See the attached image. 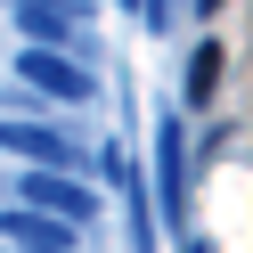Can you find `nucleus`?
<instances>
[{
    "mask_svg": "<svg viewBox=\"0 0 253 253\" xmlns=\"http://www.w3.org/2000/svg\"><path fill=\"white\" fill-rule=\"evenodd\" d=\"M17 90H25L33 106H74V98H98L90 66H74V57H57V49H17Z\"/></svg>",
    "mask_w": 253,
    "mask_h": 253,
    "instance_id": "f257e3e1",
    "label": "nucleus"
},
{
    "mask_svg": "<svg viewBox=\"0 0 253 253\" xmlns=\"http://www.w3.org/2000/svg\"><path fill=\"white\" fill-rule=\"evenodd\" d=\"M220 82H229V49L220 41H196L188 49V74H180V98L188 106H220Z\"/></svg>",
    "mask_w": 253,
    "mask_h": 253,
    "instance_id": "f03ea898",
    "label": "nucleus"
},
{
    "mask_svg": "<svg viewBox=\"0 0 253 253\" xmlns=\"http://www.w3.org/2000/svg\"><path fill=\"white\" fill-rule=\"evenodd\" d=\"M74 17H82V0H17V25L33 33V49L74 41Z\"/></svg>",
    "mask_w": 253,
    "mask_h": 253,
    "instance_id": "7ed1b4c3",
    "label": "nucleus"
},
{
    "mask_svg": "<svg viewBox=\"0 0 253 253\" xmlns=\"http://www.w3.org/2000/svg\"><path fill=\"white\" fill-rule=\"evenodd\" d=\"M0 147H8V155H25V164H66V139H57L49 123H25V115H8V123H0Z\"/></svg>",
    "mask_w": 253,
    "mask_h": 253,
    "instance_id": "20e7f679",
    "label": "nucleus"
},
{
    "mask_svg": "<svg viewBox=\"0 0 253 253\" xmlns=\"http://www.w3.org/2000/svg\"><path fill=\"white\" fill-rule=\"evenodd\" d=\"M25 196H33V204H57V212H98V196H90V188L49 180V171H41V180H25Z\"/></svg>",
    "mask_w": 253,
    "mask_h": 253,
    "instance_id": "39448f33",
    "label": "nucleus"
},
{
    "mask_svg": "<svg viewBox=\"0 0 253 253\" xmlns=\"http://www.w3.org/2000/svg\"><path fill=\"white\" fill-rule=\"evenodd\" d=\"M8 237H17V245H25V237H33V245H66V229H49V220H33V212H8Z\"/></svg>",
    "mask_w": 253,
    "mask_h": 253,
    "instance_id": "423d86ee",
    "label": "nucleus"
},
{
    "mask_svg": "<svg viewBox=\"0 0 253 253\" xmlns=\"http://www.w3.org/2000/svg\"><path fill=\"white\" fill-rule=\"evenodd\" d=\"M220 8H229V0H196V17H220Z\"/></svg>",
    "mask_w": 253,
    "mask_h": 253,
    "instance_id": "0eeeda50",
    "label": "nucleus"
},
{
    "mask_svg": "<svg viewBox=\"0 0 253 253\" xmlns=\"http://www.w3.org/2000/svg\"><path fill=\"white\" fill-rule=\"evenodd\" d=\"M123 8H139V0H123Z\"/></svg>",
    "mask_w": 253,
    "mask_h": 253,
    "instance_id": "6e6552de",
    "label": "nucleus"
}]
</instances>
